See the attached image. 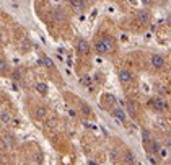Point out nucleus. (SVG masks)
Wrapping results in <instances>:
<instances>
[{
    "label": "nucleus",
    "mask_w": 171,
    "mask_h": 165,
    "mask_svg": "<svg viewBox=\"0 0 171 165\" xmlns=\"http://www.w3.org/2000/svg\"><path fill=\"white\" fill-rule=\"evenodd\" d=\"M95 51L98 52V54H109L111 51H112V42H111V39H108V38H103V39H98L96 42H95Z\"/></svg>",
    "instance_id": "obj_1"
},
{
    "label": "nucleus",
    "mask_w": 171,
    "mask_h": 165,
    "mask_svg": "<svg viewBox=\"0 0 171 165\" xmlns=\"http://www.w3.org/2000/svg\"><path fill=\"white\" fill-rule=\"evenodd\" d=\"M150 64H152V67H153V69L160 70V69L165 67V57L160 56V54H153V56L150 57Z\"/></svg>",
    "instance_id": "obj_2"
},
{
    "label": "nucleus",
    "mask_w": 171,
    "mask_h": 165,
    "mask_svg": "<svg viewBox=\"0 0 171 165\" xmlns=\"http://www.w3.org/2000/svg\"><path fill=\"white\" fill-rule=\"evenodd\" d=\"M135 20L142 25H147L148 21H150V12L148 10H139L137 15H135Z\"/></svg>",
    "instance_id": "obj_3"
},
{
    "label": "nucleus",
    "mask_w": 171,
    "mask_h": 165,
    "mask_svg": "<svg viewBox=\"0 0 171 165\" xmlns=\"http://www.w3.org/2000/svg\"><path fill=\"white\" fill-rule=\"evenodd\" d=\"M152 106H153V110L155 111H166V102H165V100H163V98H153L152 100Z\"/></svg>",
    "instance_id": "obj_4"
},
{
    "label": "nucleus",
    "mask_w": 171,
    "mask_h": 165,
    "mask_svg": "<svg viewBox=\"0 0 171 165\" xmlns=\"http://www.w3.org/2000/svg\"><path fill=\"white\" fill-rule=\"evenodd\" d=\"M111 114H112V118L114 119H117L119 123H126L127 121V114H126V111L124 110H121V108H114L112 111H111Z\"/></svg>",
    "instance_id": "obj_5"
},
{
    "label": "nucleus",
    "mask_w": 171,
    "mask_h": 165,
    "mask_svg": "<svg viewBox=\"0 0 171 165\" xmlns=\"http://www.w3.org/2000/svg\"><path fill=\"white\" fill-rule=\"evenodd\" d=\"M77 51L80 54H88L90 52V44L87 39H78L77 41Z\"/></svg>",
    "instance_id": "obj_6"
},
{
    "label": "nucleus",
    "mask_w": 171,
    "mask_h": 165,
    "mask_svg": "<svg viewBox=\"0 0 171 165\" xmlns=\"http://www.w3.org/2000/svg\"><path fill=\"white\" fill-rule=\"evenodd\" d=\"M119 80L122 83H131L134 80V74L131 72V70H121L119 72Z\"/></svg>",
    "instance_id": "obj_7"
},
{
    "label": "nucleus",
    "mask_w": 171,
    "mask_h": 165,
    "mask_svg": "<svg viewBox=\"0 0 171 165\" xmlns=\"http://www.w3.org/2000/svg\"><path fill=\"white\" fill-rule=\"evenodd\" d=\"M34 118H36L38 121H42L47 118V108L46 106H38L36 110H34Z\"/></svg>",
    "instance_id": "obj_8"
},
{
    "label": "nucleus",
    "mask_w": 171,
    "mask_h": 165,
    "mask_svg": "<svg viewBox=\"0 0 171 165\" xmlns=\"http://www.w3.org/2000/svg\"><path fill=\"white\" fill-rule=\"evenodd\" d=\"M142 141H144V146H145V149L150 146V142L153 141V138H152V134H150V131H147V129H144L142 131Z\"/></svg>",
    "instance_id": "obj_9"
},
{
    "label": "nucleus",
    "mask_w": 171,
    "mask_h": 165,
    "mask_svg": "<svg viewBox=\"0 0 171 165\" xmlns=\"http://www.w3.org/2000/svg\"><path fill=\"white\" fill-rule=\"evenodd\" d=\"M127 110H129L131 116H135V114H137V111H139V106H137V103H135V102L129 100V102H127Z\"/></svg>",
    "instance_id": "obj_10"
},
{
    "label": "nucleus",
    "mask_w": 171,
    "mask_h": 165,
    "mask_svg": "<svg viewBox=\"0 0 171 165\" xmlns=\"http://www.w3.org/2000/svg\"><path fill=\"white\" fill-rule=\"evenodd\" d=\"M80 83L85 85V87H88V90L93 88V87H91V75H88V74H83L80 77Z\"/></svg>",
    "instance_id": "obj_11"
},
{
    "label": "nucleus",
    "mask_w": 171,
    "mask_h": 165,
    "mask_svg": "<svg viewBox=\"0 0 171 165\" xmlns=\"http://www.w3.org/2000/svg\"><path fill=\"white\" fill-rule=\"evenodd\" d=\"M69 2H70V5H72L77 12H82L85 8V2H83V0H69Z\"/></svg>",
    "instance_id": "obj_12"
},
{
    "label": "nucleus",
    "mask_w": 171,
    "mask_h": 165,
    "mask_svg": "<svg viewBox=\"0 0 171 165\" xmlns=\"http://www.w3.org/2000/svg\"><path fill=\"white\" fill-rule=\"evenodd\" d=\"M36 92L39 93V95L46 97V95H47V85H46V83H42V82L36 83Z\"/></svg>",
    "instance_id": "obj_13"
},
{
    "label": "nucleus",
    "mask_w": 171,
    "mask_h": 165,
    "mask_svg": "<svg viewBox=\"0 0 171 165\" xmlns=\"http://www.w3.org/2000/svg\"><path fill=\"white\" fill-rule=\"evenodd\" d=\"M2 147L7 149V150L12 149V147H13V139H12V138H3V139H2Z\"/></svg>",
    "instance_id": "obj_14"
},
{
    "label": "nucleus",
    "mask_w": 171,
    "mask_h": 165,
    "mask_svg": "<svg viewBox=\"0 0 171 165\" xmlns=\"http://www.w3.org/2000/svg\"><path fill=\"white\" fill-rule=\"evenodd\" d=\"M0 119H2L3 123H8V121L12 119V114L7 111V110H2V111H0Z\"/></svg>",
    "instance_id": "obj_15"
},
{
    "label": "nucleus",
    "mask_w": 171,
    "mask_h": 165,
    "mask_svg": "<svg viewBox=\"0 0 171 165\" xmlns=\"http://www.w3.org/2000/svg\"><path fill=\"white\" fill-rule=\"evenodd\" d=\"M7 69H8V64H7L3 57H0V75H3L7 72Z\"/></svg>",
    "instance_id": "obj_16"
},
{
    "label": "nucleus",
    "mask_w": 171,
    "mask_h": 165,
    "mask_svg": "<svg viewBox=\"0 0 171 165\" xmlns=\"http://www.w3.org/2000/svg\"><path fill=\"white\" fill-rule=\"evenodd\" d=\"M124 162L126 163H129V165H134V155H132V152H129V150H127V152L124 154Z\"/></svg>",
    "instance_id": "obj_17"
},
{
    "label": "nucleus",
    "mask_w": 171,
    "mask_h": 165,
    "mask_svg": "<svg viewBox=\"0 0 171 165\" xmlns=\"http://www.w3.org/2000/svg\"><path fill=\"white\" fill-rule=\"evenodd\" d=\"M54 15H55L57 21H62L64 18H65V15H64V12H62V8H55V12H54Z\"/></svg>",
    "instance_id": "obj_18"
},
{
    "label": "nucleus",
    "mask_w": 171,
    "mask_h": 165,
    "mask_svg": "<svg viewBox=\"0 0 171 165\" xmlns=\"http://www.w3.org/2000/svg\"><path fill=\"white\" fill-rule=\"evenodd\" d=\"M41 62L44 64L46 67H49V69H52V67H54V62H52L51 59H49V57H46V56H44V57H42V59H41Z\"/></svg>",
    "instance_id": "obj_19"
},
{
    "label": "nucleus",
    "mask_w": 171,
    "mask_h": 165,
    "mask_svg": "<svg viewBox=\"0 0 171 165\" xmlns=\"http://www.w3.org/2000/svg\"><path fill=\"white\" fill-rule=\"evenodd\" d=\"M82 111L87 114V116H90V114H91V110L88 108V105H85V103H82Z\"/></svg>",
    "instance_id": "obj_20"
},
{
    "label": "nucleus",
    "mask_w": 171,
    "mask_h": 165,
    "mask_svg": "<svg viewBox=\"0 0 171 165\" xmlns=\"http://www.w3.org/2000/svg\"><path fill=\"white\" fill-rule=\"evenodd\" d=\"M21 48H23V51H28V49H30V41L23 39V42H21Z\"/></svg>",
    "instance_id": "obj_21"
},
{
    "label": "nucleus",
    "mask_w": 171,
    "mask_h": 165,
    "mask_svg": "<svg viewBox=\"0 0 171 165\" xmlns=\"http://www.w3.org/2000/svg\"><path fill=\"white\" fill-rule=\"evenodd\" d=\"M142 3H144V5H150L152 0H142Z\"/></svg>",
    "instance_id": "obj_22"
},
{
    "label": "nucleus",
    "mask_w": 171,
    "mask_h": 165,
    "mask_svg": "<svg viewBox=\"0 0 171 165\" xmlns=\"http://www.w3.org/2000/svg\"><path fill=\"white\" fill-rule=\"evenodd\" d=\"M2 41H3V34L0 33V44H2Z\"/></svg>",
    "instance_id": "obj_23"
},
{
    "label": "nucleus",
    "mask_w": 171,
    "mask_h": 165,
    "mask_svg": "<svg viewBox=\"0 0 171 165\" xmlns=\"http://www.w3.org/2000/svg\"><path fill=\"white\" fill-rule=\"evenodd\" d=\"M3 163V159H2V154H0V165H2Z\"/></svg>",
    "instance_id": "obj_24"
}]
</instances>
